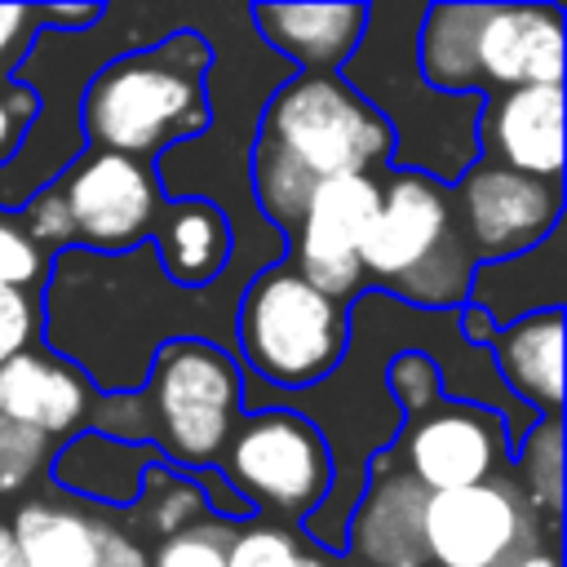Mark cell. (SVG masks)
I'll return each mask as SVG.
<instances>
[{
  "label": "cell",
  "mask_w": 567,
  "mask_h": 567,
  "mask_svg": "<svg viewBox=\"0 0 567 567\" xmlns=\"http://www.w3.org/2000/svg\"><path fill=\"white\" fill-rule=\"evenodd\" d=\"M244 284L221 275L208 288H177L151 244L124 252L66 248L49 261L40 288V341L89 377L97 394L142 390L159 346L177 337H204L230 350V315Z\"/></svg>",
  "instance_id": "6da1fadb"
},
{
  "label": "cell",
  "mask_w": 567,
  "mask_h": 567,
  "mask_svg": "<svg viewBox=\"0 0 567 567\" xmlns=\"http://www.w3.org/2000/svg\"><path fill=\"white\" fill-rule=\"evenodd\" d=\"M425 4H368L359 49L337 71L390 128L394 173H421L452 186L478 159V106L474 93H439L416 75L412 40Z\"/></svg>",
  "instance_id": "7a4b0ae2"
},
{
  "label": "cell",
  "mask_w": 567,
  "mask_h": 567,
  "mask_svg": "<svg viewBox=\"0 0 567 567\" xmlns=\"http://www.w3.org/2000/svg\"><path fill=\"white\" fill-rule=\"evenodd\" d=\"M567 18L554 0H434L421 9L412 58L439 93H505L563 84Z\"/></svg>",
  "instance_id": "3957f363"
},
{
  "label": "cell",
  "mask_w": 567,
  "mask_h": 567,
  "mask_svg": "<svg viewBox=\"0 0 567 567\" xmlns=\"http://www.w3.org/2000/svg\"><path fill=\"white\" fill-rule=\"evenodd\" d=\"M363 288L403 306L452 315L465 306L474 257L452 221L447 186L421 173H381V208L359 248Z\"/></svg>",
  "instance_id": "277c9868"
},
{
  "label": "cell",
  "mask_w": 567,
  "mask_h": 567,
  "mask_svg": "<svg viewBox=\"0 0 567 567\" xmlns=\"http://www.w3.org/2000/svg\"><path fill=\"white\" fill-rule=\"evenodd\" d=\"M390 151L394 137L385 120L341 75L292 71L279 89H270L248 155L315 186L328 177L377 173L390 164Z\"/></svg>",
  "instance_id": "5b68a950"
},
{
  "label": "cell",
  "mask_w": 567,
  "mask_h": 567,
  "mask_svg": "<svg viewBox=\"0 0 567 567\" xmlns=\"http://www.w3.org/2000/svg\"><path fill=\"white\" fill-rule=\"evenodd\" d=\"M80 133L93 151L159 159L168 146L208 133V75H190L164 58L159 44L106 58L80 93Z\"/></svg>",
  "instance_id": "8992f818"
},
{
  "label": "cell",
  "mask_w": 567,
  "mask_h": 567,
  "mask_svg": "<svg viewBox=\"0 0 567 567\" xmlns=\"http://www.w3.org/2000/svg\"><path fill=\"white\" fill-rule=\"evenodd\" d=\"M230 354L270 390H310L346 354V306L310 288L288 261L244 279L230 315Z\"/></svg>",
  "instance_id": "52a82bcc"
},
{
  "label": "cell",
  "mask_w": 567,
  "mask_h": 567,
  "mask_svg": "<svg viewBox=\"0 0 567 567\" xmlns=\"http://www.w3.org/2000/svg\"><path fill=\"white\" fill-rule=\"evenodd\" d=\"M239 390L244 368L226 346L204 337H177L159 346L142 381L151 447L159 461L186 474L217 465L239 425Z\"/></svg>",
  "instance_id": "ba28073f"
},
{
  "label": "cell",
  "mask_w": 567,
  "mask_h": 567,
  "mask_svg": "<svg viewBox=\"0 0 567 567\" xmlns=\"http://www.w3.org/2000/svg\"><path fill=\"white\" fill-rule=\"evenodd\" d=\"M217 465L252 509H266L284 523H301L332 483V456L323 434L288 408L248 412L235 425Z\"/></svg>",
  "instance_id": "9c48e42d"
},
{
  "label": "cell",
  "mask_w": 567,
  "mask_h": 567,
  "mask_svg": "<svg viewBox=\"0 0 567 567\" xmlns=\"http://www.w3.org/2000/svg\"><path fill=\"white\" fill-rule=\"evenodd\" d=\"M549 532L509 470L474 487L430 492L421 523L430 567H505L540 549Z\"/></svg>",
  "instance_id": "30bf717a"
},
{
  "label": "cell",
  "mask_w": 567,
  "mask_h": 567,
  "mask_svg": "<svg viewBox=\"0 0 567 567\" xmlns=\"http://www.w3.org/2000/svg\"><path fill=\"white\" fill-rule=\"evenodd\" d=\"M447 204L474 261L527 252L554 226H563V182L527 177L492 159H474L447 186Z\"/></svg>",
  "instance_id": "8fae6325"
},
{
  "label": "cell",
  "mask_w": 567,
  "mask_h": 567,
  "mask_svg": "<svg viewBox=\"0 0 567 567\" xmlns=\"http://www.w3.org/2000/svg\"><path fill=\"white\" fill-rule=\"evenodd\" d=\"M381 208V173H354V177H328L315 182L292 235V270L319 288L332 301H354L363 288L359 248Z\"/></svg>",
  "instance_id": "7c38bea8"
},
{
  "label": "cell",
  "mask_w": 567,
  "mask_h": 567,
  "mask_svg": "<svg viewBox=\"0 0 567 567\" xmlns=\"http://www.w3.org/2000/svg\"><path fill=\"white\" fill-rule=\"evenodd\" d=\"M58 190L75 226V248L93 252H124L151 244L164 208L155 164L115 151H89L58 177Z\"/></svg>",
  "instance_id": "4fadbf2b"
},
{
  "label": "cell",
  "mask_w": 567,
  "mask_h": 567,
  "mask_svg": "<svg viewBox=\"0 0 567 567\" xmlns=\"http://www.w3.org/2000/svg\"><path fill=\"white\" fill-rule=\"evenodd\" d=\"M390 452L399 470L412 474L425 492H456L509 470L514 434L501 412L443 399L439 408L403 421L399 447Z\"/></svg>",
  "instance_id": "5bb4252c"
},
{
  "label": "cell",
  "mask_w": 567,
  "mask_h": 567,
  "mask_svg": "<svg viewBox=\"0 0 567 567\" xmlns=\"http://www.w3.org/2000/svg\"><path fill=\"white\" fill-rule=\"evenodd\" d=\"M9 532L18 567H151L142 536H133L120 518L71 501L35 496L18 505Z\"/></svg>",
  "instance_id": "9a60e30c"
},
{
  "label": "cell",
  "mask_w": 567,
  "mask_h": 567,
  "mask_svg": "<svg viewBox=\"0 0 567 567\" xmlns=\"http://www.w3.org/2000/svg\"><path fill=\"white\" fill-rule=\"evenodd\" d=\"M425 501L430 492L399 470L394 452H377L368 461V478L354 501L341 554L359 558L363 567H425Z\"/></svg>",
  "instance_id": "2e32d148"
},
{
  "label": "cell",
  "mask_w": 567,
  "mask_h": 567,
  "mask_svg": "<svg viewBox=\"0 0 567 567\" xmlns=\"http://www.w3.org/2000/svg\"><path fill=\"white\" fill-rule=\"evenodd\" d=\"M478 159L563 182V84L487 93L478 106Z\"/></svg>",
  "instance_id": "e0dca14e"
},
{
  "label": "cell",
  "mask_w": 567,
  "mask_h": 567,
  "mask_svg": "<svg viewBox=\"0 0 567 567\" xmlns=\"http://www.w3.org/2000/svg\"><path fill=\"white\" fill-rule=\"evenodd\" d=\"M97 390L80 368L31 346L0 363V421L27 425L44 439H71L84 430Z\"/></svg>",
  "instance_id": "ac0fdd59"
},
{
  "label": "cell",
  "mask_w": 567,
  "mask_h": 567,
  "mask_svg": "<svg viewBox=\"0 0 567 567\" xmlns=\"http://www.w3.org/2000/svg\"><path fill=\"white\" fill-rule=\"evenodd\" d=\"M248 22L257 40L288 66H301V75H337L363 40L368 4H252Z\"/></svg>",
  "instance_id": "d6986e66"
},
{
  "label": "cell",
  "mask_w": 567,
  "mask_h": 567,
  "mask_svg": "<svg viewBox=\"0 0 567 567\" xmlns=\"http://www.w3.org/2000/svg\"><path fill=\"white\" fill-rule=\"evenodd\" d=\"M465 306L487 315L492 328H509L527 315L563 310L567 306V261H563V226H554L536 248L478 261L470 275Z\"/></svg>",
  "instance_id": "ffe728a7"
},
{
  "label": "cell",
  "mask_w": 567,
  "mask_h": 567,
  "mask_svg": "<svg viewBox=\"0 0 567 567\" xmlns=\"http://www.w3.org/2000/svg\"><path fill=\"white\" fill-rule=\"evenodd\" d=\"M487 359L514 403L532 416L563 412V310L527 315L509 328H496Z\"/></svg>",
  "instance_id": "44dd1931"
},
{
  "label": "cell",
  "mask_w": 567,
  "mask_h": 567,
  "mask_svg": "<svg viewBox=\"0 0 567 567\" xmlns=\"http://www.w3.org/2000/svg\"><path fill=\"white\" fill-rule=\"evenodd\" d=\"M151 248L159 270L177 288H208L230 270L235 226L221 204L213 199H168L151 230Z\"/></svg>",
  "instance_id": "7402d4cb"
},
{
  "label": "cell",
  "mask_w": 567,
  "mask_h": 567,
  "mask_svg": "<svg viewBox=\"0 0 567 567\" xmlns=\"http://www.w3.org/2000/svg\"><path fill=\"white\" fill-rule=\"evenodd\" d=\"M155 461H159V452L146 447V443H120V439H106L97 430H80L62 447H53L49 483L58 492H71V496L89 501V505L128 509L137 501L142 474Z\"/></svg>",
  "instance_id": "603a6c76"
},
{
  "label": "cell",
  "mask_w": 567,
  "mask_h": 567,
  "mask_svg": "<svg viewBox=\"0 0 567 567\" xmlns=\"http://www.w3.org/2000/svg\"><path fill=\"white\" fill-rule=\"evenodd\" d=\"M124 514H128L124 527H128L133 536L146 532V536L168 540V536L186 532L190 523H199L208 509H204V496H199L195 474H186V470H177V465H168V461H155V465L142 474L137 501H133Z\"/></svg>",
  "instance_id": "cb8c5ba5"
},
{
  "label": "cell",
  "mask_w": 567,
  "mask_h": 567,
  "mask_svg": "<svg viewBox=\"0 0 567 567\" xmlns=\"http://www.w3.org/2000/svg\"><path fill=\"white\" fill-rule=\"evenodd\" d=\"M509 474L518 478L527 505L558 532V514H563V416H540L514 443Z\"/></svg>",
  "instance_id": "d4e9b609"
},
{
  "label": "cell",
  "mask_w": 567,
  "mask_h": 567,
  "mask_svg": "<svg viewBox=\"0 0 567 567\" xmlns=\"http://www.w3.org/2000/svg\"><path fill=\"white\" fill-rule=\"evenodd\" d=\"M235 527L239 523H226V518L204 514L186 532L159 540L155 554H151V567H226V545H230Z\"/></svg>",
  "instance_id": "484cf974"
},
{
  "label": "cell",
  "mask_w": 567,
  "mask_h": 567,
  "mask_svg": "<svg viewBox=\"0 0 567 567\" xmlns=\"http://www.w3.org/2000/svg\"><path fill=\"white\" fill-rule=\"evenodd\" d=\"M301 540L284 523H239L230 545H226V567H297L301 563Z\"/></svg>",
  "instance_id": "4316f807"
},
{
  "label": "cell",
  "mask_w": 567,
  "mask_h": 567,
  "mask_svg": "<svg viewBox=\"0 0 567 567\" xmlns=\"http://www.w3.org/2000/svg\"><path fill=\"white\" fill-rule=\"evenodd\" d=\"M385 394L394 399L399 416L412 421V416L443 403V377L421 350H403L385 363Z\"/></svg>",
  "instance_id": "83f0119b"
},
{
  "label": "cell",
  "mask_w": 567,
  "mask_h": 567,
  "mask_svg": "<svg viewBox=\"0 0 567 567\" xmlns=\"http://www.w3.org/2000/svg\"><path fill=\"white\" fill-rule=\"evenodd\" d=\"M49 456H53V439H44L27 425L0 421V496L31 487L49 470Z\"/></svg>",
  "instance_id": "f1b7e54d"
},
{
  "label": "cell",
  "mask_w": 567,
  "mask_h": 567,
  "mask_svg": "<svg viewBox=\"0 0 567 567\" xmlns=\"http://www.w3.org/2000/svg\"><path fill=\"white\" fill-rule=\"evenodd\" d=\"M49 252L35 248L18 221V213L0 208V288H18V292H40L49 279Z\"/></svg>",
  "instance_id": "f546056e"
},
{
  "label": "cell",
  "mask_w": 567,
  "mask_h": 567,
  "mask_svg": "<svg viewBox=\"0 0 567 567\" xmlns=\"http://www.w3.org/2000/svg\"><path fill=\"white\" fill-rule=\"evenodd\" d=\"M18 221H22L27 239H31L35 248H44L49 257L75 248V226H71V213H66V199H62L58 182L44 186V190H35V195H27Z\"/></svg>",
  "instance_id": "4dcf8cb0"
},
{
  "label": "cell",
  "mask_w": 567,
  "mask_h": 567,
  "mask_svg": "<svg viewBox=\"0 0 567 567\" xmlns=\"http://www.w3.org/2000/svg\"><path fill=\"white\" fill-rule=\"evenodd\" d=\"M44 315H40V292H18L0 288V363L31 350L40 341Z\"/></svg>",
  "instance_id": "1f68e13d"
},
{
  "label": "cell",
  "mask_w": 567,
  "mask_h": 567,
  "mask_svg": "<svg viewBox=\"0 0 567 567\" xmlns=\"http://www.w3.org/2000/svg\"><path fill=\"white\" fill-rule=\"evenodd\" d=\"M44 97L31 84L18 80H0V168L22 151V133L35 124Z\"/></svg>",
  "instance_id": "d6a6232c"
},
{
  "label": "cell",
  "mask_w": 567,
  "mask_h": 567,
  "mask_svg": "<svg viewBox=\"0 0 567 567\" xmlns=\"http://www.w3.org/2000/svg\"><path fill=\"white\" fill-rule=\"evenodd\" d=\"M195 483H199V496H204V509H213V518H226V523H252L257 509L239 496V487L221 474V465H208V470H195Z\"/></svg>",
  "instance_id": "836d02e7"
},
{
  "label": "cell",
  "mask_w": 567,
  "mask_h": 567,
  "mask_svg": "<svg viewBox=\"0 0 567 567\" xmlns=\"http://www.w3.org/2000/svg\"><path fill=\"white\" fill-rule=\"evenodd\" d=\"M31 31H35L31 4H0V80H13L9 66H18L22 53L31 49Z\"/></svg>",
  "instance_id": "e575fe53"
},
{
  "label": "cell",
  "mask_w": 567,
  "mask_h": 567,
  "mask_svg": "<svg viewBox=\"0 0 567 567\" xmlns=\"http://www.w3.org/2000/svg\"><path fill=\"white\" fill-rule=\"evenodd\" d=\"M31 9H35V27H44V31H66V35L89 31L93 22L106 18L97 4H31Z\"/></svg>",
  "instance_id": "d590c367"
},
{
  "label": "cell",
  "mask_w": 567,
  "mask_h": 567,
  "mask_svg": "<svg viewBox=\"0 0 567 567\" xmlns=\"http://www.w3.org/2000/svg\"><path fill=\"white\" fill-rule=\"evenodd\" d=\"M505 567H558V554H554V545H540V549H532V554H523Z\"/></svg>",
  "instance_id": "8d00e7d4"
},
{
  "label": "cell",
  "mask_w": 567,
  "mask_h": 567,
  "mask_svg": "<svg viewBox=\"0 0 567 567\" xmlns=\"http://www.w3.org/2000/svg\"><path fill=\"white\" fill-rule=\"evenodd\" d=\"M0 567H18V549H13V532H9V523H0Z\"/></svg>",
  "instance_id": "74e56055"
},
{
  "label": "cell",
  "mask_w": 567,
  "mask_h": 567,
  "mask_svg": "<svg viewBox=\"0 0 567 567\" xmlns=\"http://www.w3.org/2000/svg\"><path fill=\"white\" fill-rule=\"evenodd\" d=\"M297 567H341V563H337V558H332V554H319V549H306V554H301V563H297Z\"/></svg>",
  "instance_id": "f35d334b"
}]
</instances>
